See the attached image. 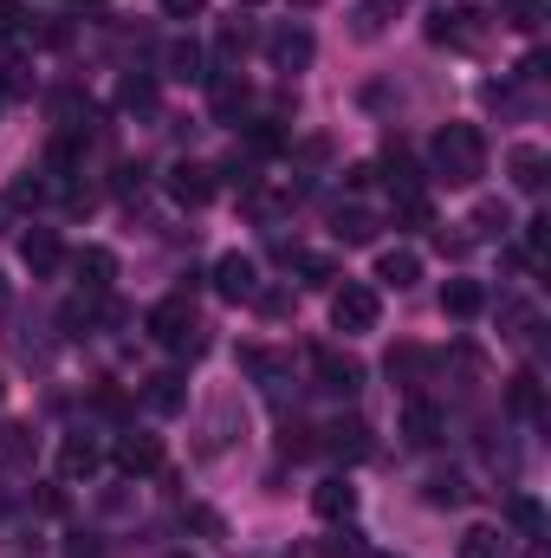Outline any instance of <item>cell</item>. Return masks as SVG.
<instances>
[{"label":"cell","instance_id":"6da1fadb","mask_svg":"<svg viewBox=\"0 0 551 558\" xmlns=\"http://www.w3.org/2000/svg\"><path fill=\"white\" fill-rule=\"evenodd\" d=\"M428 169L448 189H474L487 175V137H480V124H441L434 143H428Z\"/></svg>","mask_w":551,"mask_h":558},{"label":"cell","instance_id":"7a4b0ae2","mask_svg":"<svg viewBox=\"0 0 551 558\" xmlns=\"http://www.w3.org/2000/svg\"><path fill=\"white\" fill-rule=\"evenodd\" d=\"M143 325H149V338H156V344H169V351H201V318H195L188 292H175V299H156Z\"/></svg>","mask_w":551,"mask_h":558},{"label":"cell","instance_id":"3957f363","mask_svg":"<svg viewBox=\"0 0 551 558\" xmlns=\"http://www.w3.org/2000/svg\"><path fill=\"white\" fill-rule=\"evenodd\" d=\"M377 318H383V299H377V286L351 279V286H338V292H331V325H338L344 338H364V331H377Z\"/></svg>","mask_w":551,"mask_h":558},{"label":"cell","instance_id":"277c9868","mask_svg":"<svg viewBox=\"0 0 551 558\" xmlns=\"http://www.w3.org/2000/svg\"><path fill=\"white\" fill-rule=\"evenodd\" d=\"M480 33H487V26H480L474 7H441V13L428 20V39H434V46H480Z\"/></svg>","mask_w":551,"mask_h":558},{"label":"cell","instance_id":"5b68a950","mask_svg":"<svg viewBox=\"0 0 551 558\" xmlns=\"http://www.w3.org/2000/svg\"><path fill=\"white\" fill-rule=\"evenodd\" d=\"M267 59H273V72H305V65H311V33L292 26V20L273 26V33H267Z\"/></svg>","mask_w":551,"mask_h":558},{"label":"cell","instance_id":"8992f818","mask_svg":"<svg viewBox=\"0 0 551 558\" xmlns=\"http://www.w3.org/2000/svg\"><path fill=\"white\" fill-rule=\"evenodd\" d=\"M215 292L234 299V305L254 299V292H260V267H254L247 254H221V260H215Z\"/></svg>","mask_w":551,"mask_h":558},{"label":"cell","instance_id":"52a82bcc","mask_svg":"<svg viewBox=\"0 0 551 558\" xmlns=\"http://www.w3.org/2000/svg\"><path fill=\"white\" fill-rule=\"evenodd\" d=\"M118 468H124V474H156V468H162V435L124 428V435H118Z\"/></svg>","mask_w":551,"mask_h":558},{"label":"cell","instance_id":"ba28073f","mask_svg":"<svg viewBox=\"0 0 551 558\" xmlns=\"http://www.w3.org/2000/svg\"><path fill=\"white\" fill-rule=\"evenodd\" d=\"M311 371H318V390H331V397H357L364 390V371L351 357H338V351H311Z\"/></svg>","mask_w":551,"mask_h":558},{"label":"cell","instance_id":"9c48e42d","mask_svg":"<svg viewBox=\"0 0 551 558\" xmlns=\"http://www.w3.org/2000/svg\"><path fill=\"white\" fill-rule=\"evenodd\" d=\"M20 260H26V274H33V279H46V274H59L65 247H59V234H52V228H26V234H20Z\"/></svg>","mask_w":551,"mask_h":558},{"label":"cell","instance_id":"30bf717a","mask_svg":"<svg viewBox=\"0 0 551 558\" xmlns=\"http://www.w3.org/2000/svg\"><path fill=\"white\" fill-rule=\"evenodd\" d=\"M169 195H175L182 208H201V202L215 195V169H208V162H175V169H169Z\"/></svg>","mask_w":551,"mask_h":558},{"label":"cell","instance_id":"8fae6325","mask_svg":"<svg viewBox=\"0 0 551 558\" xmlns=\"http://www.w3.org/2000/svg\"><path fill=\"white\" fill-rule=\"evenodd\" d=\"M441 435H448V416H441L434 403L409 397V410H403V441H409V448H434Z\"/></svg>","mask_w":551,"mask_h":558},{"label":"cell","instance_id":"7c38bea8","mask_svg":"<svg viewBox=\"0 0 551 558\" xmlns=\"http://www.w3.org/2000/svg\"><path fill=\"white\" fill-rule=\"evenodd\" d=\"M72 274H78L85 292H111V279H118V254H111V247H78V254H72Z\"/></svg>","mask_w":551,"mask_h":558},{"label":"cell","instance_id":"4fadbf2b","mask_svg":"<svg viewBox=\"0 0 551 558\" xmlns=\"http://www.w3.org/2000/svg\"><path fill=\"white\" fill-rule=\"evenodd\" d=\"M318 448H325V454H338V461H364V454H370V422H357V416L331 422Z\"/></svg>","mask_w":551,"mask_h":558},{"label":"cell","instance_id":"5bb4252c","mask_svg":"<svg viewBox=\"0 0 551 558\" xmlns=\"http://www.w3.org/2000/svg\"><path fill=\"white\" fill-rule=\"evenodd\" d=\"M311 507H318V520H351L357 513V487L344 481V474H331V481H318V494H311Z\"/></svg>","mask_w":551,"mask_h":558},{"label":"cell","instance_id":"9a60e30c","mask_svg":"<svg viewBox=\"0 0 551 558\" xmlns=\"http://www.w3.org/2000/svg\"><path fill=\"white\" fill-rule=\"evenodd\" d=\"M33 454H39L33 428H26V422H0V474H20V468H33Z\"/></svg>","mask_w":551,"mask_h":558},{"label":"cell","instance_id":"2e32d148","mask_svg":"<svg viewBox=\"0 0 551 558\" xmlns=\"http://www.w3.org/2000/svg\"><path fill=\"white\" fill-rule=\"evenodd\" d=\"M241 371H247V377H260L267 390H285V384H292V357L260 351V344H247V351H241Z\"/></svg>","mask_w":551,"mask_h":558},{"label":"cell","instance_id":"e0dca14e","mask_svg":"<svg viewBox=\"0 0 551 558\" xmlns=\"http://www.w3.org/2000/svg\"><path fill=\"white\" fill-rule=\"evenodd\" d=\"M59 474H65V481H91V474H98V441H91V435H65Z\"/></svg>","mask_w":551,"mask_h":558},{"label":"cell","instance_id":"ac0fdd59","mask_svg":"<svg viewBox=\"0 0 551 558\" xmlns=\"http://www.w3.org/2000/svg\"><path fill=\"white\" fill-rule=\"evenodd\" d=\"M506 410H513V416H526V422L546 416V384H539V371H519V377H513V390H506Z\"/></svg>","mask_w":551,"mask_h":558},{"label":"cell","instance_id":"d6986e66","mask_svg":"<svg viewBox=\"0 0 551 558\" xmlns=\"http://www.w3.org/2000/svg\"><path fill=\"white\" fill-rule=\"evenodd\" d=\"M143 403H149L156 416H175V410L188 403V390H182V377H175V371H156V377L143 384Z\"/></svg>","mask_w":551,"mask_h":558},{"label":"cell","instance_id":"ffe728a7","mask_svg":"<svg viewBox=\"0 0 551 558\" xmlns=\"http://www.w3.org/2000/svg\"><path fill=\"white\" fill-rule=\"evenodd\" d=\"M480 305H487V292H480L474 279H448V286H441V312H448V318H474Z\"/></svg>","mask_w":551,"mask_h":558},{"label":"cell","instance_id":"44dd1931","mask_svg":"<svg viewBox=\"0 0 551 558\" xmlns=\"http://www.w3.org/2000/svg\"><path fill=\"white\" fill-rule=\"evenodd\" d=\"M390 195H396V208H403V202H428V195H421V169H415L403 149H390Z\"/></svg>","mask_w":551,"mask_h":558},{"label":"cell","instance_id":"7402d4cb","mask_svg":"<svg viewBox=\"0 0 551 558\" xmlns=\"http://www.w3.org/2000/svg\"><path fill=\"white\" fill-rule=\"evenodd\" d=\"M377 279H383V286H396V292H403V286H415V279H421V260H415L409 247H390V254H383V260H377Z\"/></svg>","mask_w":551,"mask_h":558},{"label":"cell","instance_id":"603a6c76","mask_svg":"<svg viewBox=\"0 0 551 558\" xmlns=\"http://www.w3.org/2000/svg\"><path fill=\"white\" fill-rule=\"evenodd\" d=\"M162 65H169V78H188V85H201L208 72H201V46L195 39H175L169 52H162Z\"/></svg>","mask_w":551,"mask_h":558},{"label":"cell","instance_id":"cb8c5ba5","mask_svg":"<svg viewBox=\"0 0 551 558\" xmlns=\"http://www.w3.org/2000/svg\"><path fill=\"white\" fill-rule=\"evenodd\" d=\"M513 182H519L526 195H539V189H546V149L519 143V149H513Z\"/></svg>","mask_w":551,"mask_h":558},{"label":"cell","instance_id":"d4e9b609","mask_svg":"<svg viewBox=\"0 0 551 558\" xmlns=\"http://www.w3.org/2000/svg\"><path fill=\"white\" fill-rule=\"evenodd\" d=\"M461 558H513V539H506L500 526H474V533L461 539Z\"/></svg>","mask_w":551,"mask_h":558},{"label":"cell","instance_id":"484cf974","mask_svg":"<svg viewBox=\"0 0 551 558\" xmlns=\"http://www.w3.org/2000/svg\"><path fill=\"white\" fill-rule=\"evenodd\" d=\"M215 78V118H234L241 105H247V85H241V72H208Z\"/></svg>","mask_w":551,"mask_h":558},{"label":"cell","instance_id":"4316f807","mask_svg":"<svg viewBox=\"0 0 551 558\" xmlns=\"http://www.w3.org/2000/svg\"><path fill=\"white\" fill-rule=\"evenodd\" d=\"M247 46H254V33H247L241 20H228V26H221V72H241Z\"/></svg>","mask_w":551,"mask_h":558},{"label":"cell","instance_id":"83f0119b","mask_svg":"<svg viewBox=\"0 0 551 558\" xmlns=\"http://www.w3.org/2000/svg\"><path fill=\"white\" fill-rule=\"evenodd\" d=\"M118 105H124V111H149V105H156V78H149V72H131V78L118 85Z\"/></svg>","mask_w":551,"mask_h":558},{"label":"cell","instance_id":"f1b7e54d","mask_svg":"<svg viewBox=\"0 0 551 558\" xmlns=\"http://www.w3.org/2000/svg\"><path fill=\"white\" fill-rule=\"evenodd\" d=\"M377 234V221L364 215V208H338V241H351V247H364Z\"/></svg>","mask_w":551,"mask_h":558},{"label":"cell","instance_id":"f546056e","mask_svg":"<svg viewBox=\"0 0 551 558\" xmlns=\"http://www.w3.org/2000/svg\"><path fill=\"white\" fill-rule=\"evenodd\" d=\"M461 500H467L461 474H428V507H461Z\"/></svg>","mask_w":551,"mask_h":558},{"label":"cell","instance_id":"4dcf8cb0","mask_svg":"<svg viewBox=\"0 0 551 558\" xmlns=\"http://www.w3.org/2000/svg\"><path fill=\"white\" fill-rule=\"evenodd\" d=\"M506 520H513L519 533H532V539L546 533V513H539V500H526V494H513V500H506Z\"/></svg>","mask_w":551,"mask_h":558},{"label":"cell","instance_id":"1f68e13d","mask_svg":"<svg viewBox=\"0 0 551 558\" xmlns=\"http://www.w3.org/2000/svg\"><path fill=\"white\" fill-rule=\"evenodd\" d=\"M325 558H364V533L351 520H338V533L325 539Z\"/></svg>","mask_w":551,"mask_h":558},{"label":"cell","instance_id":"d6a6232c","mask_svg":"<svg viewBox=\"0 0 551 558\" xmlns=\"http://www.w3.org/2000/svg\"><path fill=\"white\" fill-rule=\"evenodd\" d=\"M403 0H357V33H383V20L396 13Z\"/></svg>","mask_w":551,"mask_h":558},{"label":"cell","instance_id":"836d02e7","mask_svg":"<svg viewBox=\"0 0 551 558\" xmlns=\"http://www.w3.org/2000/svg\"><path fill=\"white\" fill-rule=\"evenodd\" d=\"M500 13H506V26H539L546 0H500Z\"/></svg>","mask_w":551,"mask_h":558},{"label":"cell","instance_id":"e575fe53","mask_svg":"<svg viewBox=\"0 0 551 558\" xmlns=\"http://www.w3.org/2000/svg\"><path fill=\"white\" fill-rule=\"evenodd\" d=\"M298 274H305V286H325V279H338V267H331V260H318V254H305V260H298Z\"/></svg>","mask_w":551,"mask_h":558},{"label":"cell","instance_id":"d590c367","mask_svg":"<svg viewBox=\"0 0 551 558\" xmlns=\"http://www.w3.org/2000/svg\"><path fill=\"white\" fill-rule=\"evenodd\" d=\"M162 13H169V20H201L208 0H162Z\"/></svg>","mask_w":551,"mask_h":558},{"label":"cell","instance_id":"8d00e7d4","mask_svg":"<svg viewBox=\"0 0 551 558\" xmlns=\"http://www.w3.org/2000/svg\"><path fill=\"white\" fill-rule=\"evenodd\" d=\"M546 215H539V221H526V254H532V260H546Z\"/></svg>","mask_w":551,"mask_h":558},{"label":"cell","instance_id":"74e56055","mask_svg":"<svg viewBox=\"0 0 551 558\" xmlns=\"http://www.w3.org/2000/svg\"><path fill=\"white\" fill-rule=\"evenodd\" d=\"M118 195H143V162H124L118 169Z\"/></svg>","mask_w":551,"mask_h":558},{"label":"cell","instance_id":"f35d334b","mask_svg":"<svg viewBox=\"0 0 551 558\" xmlns=\"http://www.w3.org/2000/svg\"><path fill=\"white\" fill-rule=\"evenodd\" d=\"M474 228H480V234H506V208H480Z\"/></svg>","mask_w":551,"mask_h":558},{"label":"cell","instance_id":"ab89813d","mask_svg":"<svg viewBox=\"0 0 551 558\" xmlns=\"http://www.w3.org/2000/svg\"><path fill=\"white\" fill-rule=\"evenodd\" d=\"M20 20H26L20 0H0V33H20Z\"/></svg>","mask_w":551,"mask_h":558},{"label":"cell","instance_id":"60d3db41","mask_svg":"<svg viewBox=\"0 0 551 558\" xmlns=\"http://www.w3.org/2000/svg\"><path fill=\"white\" fill-rule=\"evenodd\" d=\"M78 7H98V0H78Z\"/></svg>","mask_w":551,"mask_h":558},{"label":"cell","instance_id":"b9f144b4","mask_svg":"<svg viewBox=\"0 0 551 558\" xmlns=\"http://www.w3.org/2000/svg\"><path fill=\"white\" fill-rule=\"evenodd\" d=\"M0 397H7V377H0Z\"/></svg>","mask_w":551,"mask_h":558},{"label":"cell","instance_id":"7bdbcfd3","mask_svg":"<svg viewBox=\"0 0 551 558\" xmlns=\"http://www.w3.org/2000/svg\"><path fill=\"white\" fill-rule=\"evenodd\" d=\"M377 558H396V553H377Z\"/></svg>","mask_w":551,"mask_h":558},{"label":"cell","instance_id":"ee69618b","mask_svg":"<svg viewBox=\"0 0 551 558\" xmlns=\"http://www.w3.org/2000/svg\"><path fill=\"white\" fill-rule=\"evenodd\" d=\"M247 7H260V0H247Z\"/></svg>","mask_w":551,"mask_h":558}]
</instances>
